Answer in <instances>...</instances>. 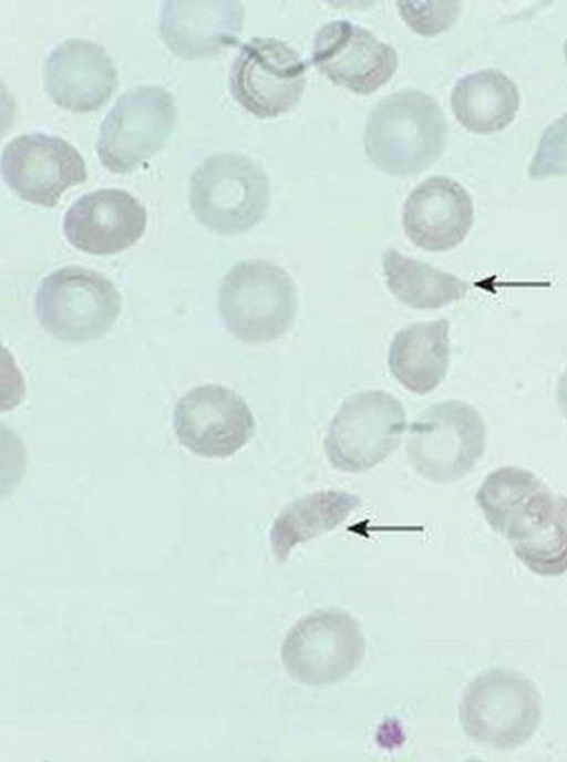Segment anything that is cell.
Listing matches in <instances>:
<instances>
[{
  "label": "cell",
  "mask_w": 567,
  "mask_h": 762,
  "mask_svg": "<svg viewBox=\"0 0 567 762\" xmlns=\"http://www.w3.org/2000/svg\"><path fill=\"white\" fill-rule=\"evenodd\" d=\"M446 122L435 99L419 90H403L371 110L363 135L364 150L382 172L416 175L442 154Z\"/></svg>",
  "instance_id": "cell-1"
},
{
  "label": "cell",
  "mask_w": 567,
  "mask_h": 762,
  "mask_svg": "<svg viewBox=\"0 0 567 762\" xmlns=\"http://www.w3.org/2000/svg\"><path fill=\"white\" fill-rule=\"evenodd\" d=\"M218 309L227 330L245 343L278 339L293 323L296 286L288 272L268 260H245L224 276Z\"/></svg>",
  "instance_id": "cell-2"
},
{
  "label": "cell",
  "mask_w": 567,
  "mask_h": 762,
  "mask_svg": "<svg viewBox=\"0 0 567 762\" xmlns=\"http://www.w3.org/2000/svg\"><path fill=\"white\" fill-rule=\"evenodd\" d=\"M269 181L251 158L218 153L204 159L189 182V206L196 219L220 235L245 233L269 207Z\"/></svg>",
  "instance_id": "cell-3"
},
{
  "label": "cell",
  "mask_w": 567,
  "mask_h": 762,
  "mask_svg": "<svg viewBox=\"0 0 567 762\" xmlns=\"http://www.w3.org/2000/svg\"><path fill=\"white\" fill-rule=\"evenodd\" d=\"M486 425L472 405L445 401L425 409L411 423L408 457L434 483H452L470 473L485 450Z\"/></svg>",
  "instance_id": "cell-4"
},
{
  "label": "cell",
  "mask_w": 567,
  "mask_h": 762,
  "mask_svg": "<svg viewBox=\"0 0 567 762\" xmlns=\"http://www.w3.org/2000/svg\"><path fill=\"white\" fill-rule=\"evenodd\" d=\"M461 723L474 741L497 749L524 744L540 721V701L524 676L494 669L475 678L460 706Z\"/></svg>",
  "instance_id": "cell-5"
},
{
  "label": "cell",
  "mask_w": 567,
  "mask_h": 762,
  "mask_svg": "<svg viewBox=\"0 0 567 762\" xmlns=\"http://www.w3.org/2000/svg\"><path fill=\"white\" fill-rule=\"evenodd\" d=\"M121 307V295L107 278L79 266L50 274L35 295V312L42 327L69 342L103 336L117 319Z\"/></svg>",
  "instance_id": "cell-6"
},
{
  "label": "cell",
  "mask_w": 567,
  "mask_h": 762,
  "mask_svg": "<svg viewBox=\"0 0 567 762\" xmlns=\"http://www.w3.org/2000/svg\"><path fill=\"white\" fill-rule=\"evenodd\" d=\"M364 653L359 621L347 611L332 608L316 610L290 629L281 647V661L292 679L321 687L348 677Z\"/></svg>",
  "instance_id": "cell-7"
},
{
  "label": "cell",
  "mask_w": 567,
  "mask_h": 762,
  "mask_svg": "<svg viewBox=\"0 0 567 762\" xmlns=\"http://www.w3.org/2000/svg\"><path fill=\"white\" fill-rule=\"evenodd\" d=\"M404 431L405 411L395 397L362 391L346 400L330 422L324 450L334 468L360 473L388 457Z\"/></svg>",
  "instance_id": "cell-8"
},
{
  "label": "cell",
  "mask_w": 567,
  "mask_h": 762,
  "mask_svg": "<svg viewBox=\"0 0 567 762\" xmlns=\"http://www.w3.org/2000/svg\"><path fill=\"white\" fill-rule=\"evenodd\" d=\"M173 95L157 85L122 94L101 123L96 150L104 167L125 174L162 148L176 121Z\"/></svg>",
  "instance_id": "cell-9"
},
{
  "label": "cell",
  "mask_w": 567,
  "mask_h": 762,
  "mask_svg": "<svg viewBox=\"0 0 567 762\" xmlns=\"http://www.w3.org/2000/svg\"><path fill=\"white\" fill-rule=\"evenodd\" d=\"M308 64L286 42L252 38L240 47L230 66L229 90L237 103L259 119L291 111L306 85Z\"/></svg>",
  "instance_id": "cell-10"
},
{
  "label": "cell",
  "mask_w": 567,
  "mask_h": 762,
  "mask_svg": "<svg viewBox=\"0 0 567 762\" xmlns=\"http://www.w3.org/2000/svg\"><path fill=\"white\" fill-rule=\"evenodd\" d=\"M1 172L7 185L20 198L54 207L69 187L86 181V167L79 151L65 140L45 133L21 134L2 151Z\"/></svg>",
  "instance_id": "cell-11"
},
{
  "label": "cell",
  "mask_w": 567,
  "mask_h": 762,
  "mask_svg": "<svg viewBox=\"0 0 567 762\" xmlns=\"http://www.w3.org/2000/svg\"><path fill=\"white\" fill-rule=\"evenodd\" d=\"M173 425L185 447L209 459L233 455L256 429L245 400L220 384L199 385L184 394L175 405Z\"/></svg>",
  "instance_id": "cell-12"
},
{
  "label": "cell",
  "mask_w": 567,
  "mask_h": 762,
  "mask_svg": "<svg viewBox=\"0 0 567 762\" xmlns=\"http://www.w3.org/2000/svg\"><path fill=\"white\" fill-rule=\"evenodd\" d=\"M311 61L329 81L362 95L389 82L399 64L394 48L347 20L328 22L317 31Z\"/></svg>",
  "instance_id": "cell-13"
},
{
  "label": "cell",
  "mask_w": 567,
  "mask_h": 762,
  "mask_svg": "<svg viewBox=\"0 0 567 762\" xmlns=\"http://www.w3.org/2000/svg\"><path fill=\"white\" fill-rule=\"evenodd\" d=\"M147 214L141 202L120 188H102L78 198L68 209L63 233L76 249L111 255L134 245L144 234Z\"/></svg>",
  "instance_id": "cell-14"
},
{
  "label": "cell",
  "mask_w": 567,
  "mask_h": 762,
  "mask_svg": "<svg viewBox=\"0 0 567 762\" xmlns=\"http://www.w3.org/2000/svg\"><path fill=\"white\" fill-rule=\"evenodd\" d=\"M474 220L468 192L446 176H432L406 197L402 224L408 238L419 248L440 253L460 245Z\"/></svg>",
  "instance_id": "cell-15"
},
{
  "label": "cell",
  "mask_w": 567,
  "mask_h": 762,
  "mask_svg": "<svg viewBox=\"0 0 567 762\" xmlns=\"http://www.w3.org/2000/svg\"><path fill=\"white\" fill-rule=\"evenodd\" d=\"M44 85L51 100L73 112L102 106L117 85L112 58L87 39H66L48 56Z\"/></svg>",
  "instance_id": "cell-16"
},
{
  "label": "cell",
  "mask_w": 567,
  "mask_h": 762,
  "mask_svg": "<svg viewBox=\"0 0 567 762\" xmlns=\"http://www.w3.org/2000/svg\"><path fill=\"white\" fill-rule=\"evenodd\" d=\"M243 17L237 1H165L159 31L167 47L181 58L207 59L237 43Z\"/></svg>",
  "instance_id": "cell-17"
},
{
  "label": "cell",
  "mask_w": 567,
  "mask_h": 762,
  "mask_svg": "<svg viewBox=\"0 0 567 762\" xmlns=\"http://www.w3.org/2000/svg\"><path fill=\"white\" fill-rule=\"evenodd\" d=\"M447 319L416 322L400 330L389 349L392 375L409 391L427 394L444 380L450 362Z\"/></svg>",
  "instance_id": "cell-18"
},
{
  "label": "cell",
  "mask_w": 567,
  "mask_h": 762,
  "mask_svg": "<svg viewBox=\"0 0 567 762\" xmlns=\"http://www.w3.org/2000/svg\"><path fill=\"white\" fill-rule=\"evenodd\" d=\"M360 504L358 495L332 490L319 491L292 502L280 512L270 531L277 563H285L297 545L334 529Z\"/></svg>",
  "instance_id": "cell-19"
},
{
  "label": "cell",
  "mask_w": 567,
  "mask_h": 762,
  "mask_svg": "<svg viewBox=\"0 0 567 762\" xmlns=\"http://www.w3.org/2000/svg\"><path fill=\"white\" fill-rule=\"evenodd\" d=\"M451 107L460 124L473 133L505 128L519 107L515 83L497 70H483L461 78L451 93Z\"/></svg>",
  "instance_id": "cell-20"
},
{
  "label": "cell",
  "mask_w": 567,
  "mask_h": 762,
  "mask_svg": "<svg viewBox=\"0 0 567 762\" xmlns=\"http://www.w3.org/2000/svg\"><path fill=\"white\" fill-rule=\"evenodd\" d=\"M386 285L394 297L414 309H437L465 296L468 284L394 248L382 255Z\"/></svg>",
  "instance_id": "cell-21"
},
{
  "label": "cell",
  "mask_w": 567,
  "mask_h": 762,
  "mask_svg": "<svg viewBox=\"0 0 567 762\" xmlns=\"http://www.w3.org/2000/svg\"><path fill=\"white\" fill-rule=\"evenodd\" d=\"M516 557L540 576L567 573V497L550 526L533 540L513 548Z\"/></svg>",
  "instance_id": "cell-22"
},
{
  "label": "cell",
  "mask_w": 567,
  "mask_h": 762,
  "mask_svg": "<svg viewBox=\"0 0 567 762\" xmlns=\"http://www.w3.org/2000/svg\"><path fill=\"white\" fill-rule=\"evenodd\" d=\"M530 178L567 175V114L544 132L528 168Z\"/></svg>",
  "instance_id": "cell-23"
},
{
  "label": "cell",
  "mask_w": 567,
  "mask_h": 762,
  "mask_svg": "<svg viewBox=\"0 0 567 762\" xmlns=\"http://www.w3.org/2000/svg\"><path fill=\"white\" fill-rule=\"evenodd\" d=\"M399 13L416 33L432 37L449 30L457 20L460 2H403L396 3Z\"/></svg>",
  "instance_id": "cell-24"
},
{
  "label": "cell",
  "mask_w": 567,
  "mask_h": 762,
  "mask_svg": "<svg viewBox=\"0 0 567 762\" xmlns=\"http://www.w3.org/2000/svg\"><path fill=\"white\" fill-rule=\"evenodd\" d=\"M557 402L561 413L567 419V369L560 375L557 384Z\"/></svg>",
  "instance_id": "cell-25"
},
{
  "label": "cell",
  "mask_w": 567,
  "mask_h": 762,
  "mask_svg": "<svg viewBox=\"0 0 567 762\" xmlns=\"http://www.w3.org/2000/svg\"><path fill=\"white\" fill-rule=\"evenodd\" d=\"M564 52H565V59L567 62V40H566L565 45H564Z\"/></svg>",
  "instance_id": "cell-26"
}]
</instances>
